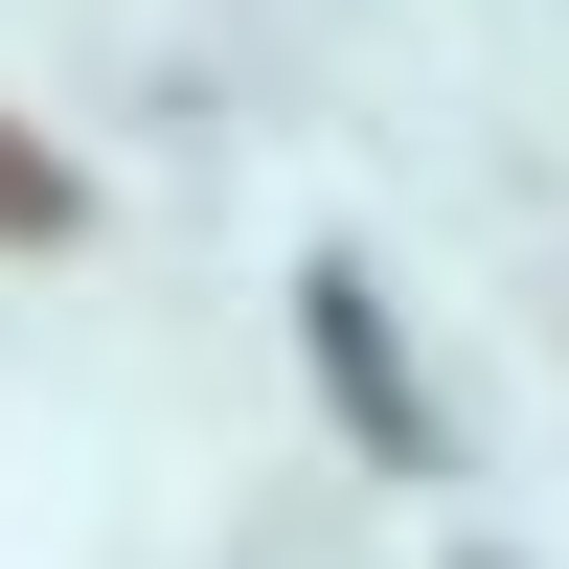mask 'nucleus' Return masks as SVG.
Returning <instances> with one entry per match:
<instances>
[{"label": "nucleus", "instance_id": "f257e3e1", "mask_svg": "<svg viewBox=\"0 0 569 569\" xmlns=\"http://www.w3.org/2000/svg\"><path fill=\"white\" fill-rule=\"evenodd\" d=\"M297 342H319V388H342V433L410 479V456H433V410H410V365H388V319H365V273H342V251L297 273Z\"/></svg>", "mask_w": 569, "mask_h": 569}]
</instances>
